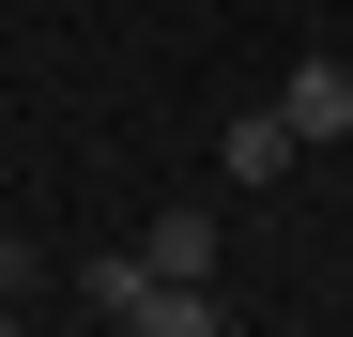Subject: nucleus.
<instances>
[{"label":"nucleus","instance_id":"1","mask_svg":"<svg viewBox=\"0 0 353 337\" xmlns=\"http://www.w3.org/2000/svg\"><path fill=\"white\" fill-rule=\"evenodd\" d=\"M292 168H307L292 107H230V123H215V184H292Z\"/></svg>","mask_w":353,"mask_h":337},{"label":"nucleus","instance_id":"2","mask_svg":"<svg viewBox=\"0 0 353 337\" xmlns=\"http://www.w3.org/2000/svg\"><path fill=\"white\" fill-rule=\"evenodd\" d=\"M276 107H292V138H307V153H338V138H353V62H338V46H307V62L276 77Z\"/></svg>","mask_w":353,"mask_h":337},{"label":"nucleus","instance_id":"3","mask_svg":"<svg viewBox=\"0 0 353 337\" xmlns=\"http://www.w3.org/2000/svg\"><path fill=\"white\" fill-rule=\"evenodd\" d=\"M169 276H215V199H154V230H139Z\"/></svg>","mask_w":353,"mask_h":337},{"label":"nucleus","instance_id":"4","mask_svg":"<svg viewBox=\"0 0 353 337\" xmlns=\"http://www.w3.org/2000/svg\"><path fill=\"white\" fill-rule=\"evenodd\" d=\"M31 307V230H0V322Z\"/></svg>","mask_w":353,"mask_h":337}]
</instances>
